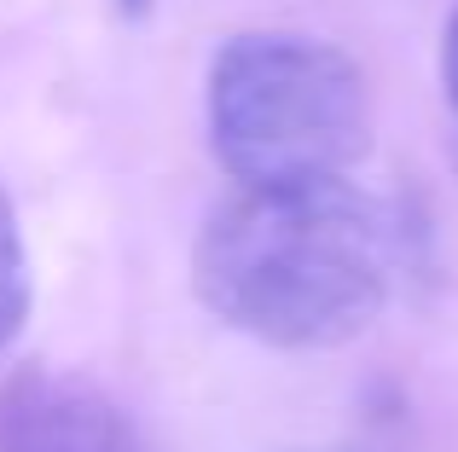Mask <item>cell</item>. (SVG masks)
<instances>
[{
  "label": "cell",
  "instance_id": "6da1fadb",
  "mask_svg": "<svg viewBox=\"0 0 458 452\" xmlns=\"http://www.w3.org/2000/svg\"><path fill=\"white\" fill-rule=\"evenodd\" d=\"M191 290L267 348H343L394 290V221L348 180L238 192L191 244Z\"/></svg>",
  "mask_w": 458,
  "mask_h": 452
},
{
  "label": "cell",
  "instance_id": "7a4b0ae2",
  "mask_svg": "<svg viewBox=\"0 0 458 452\" xmlns=\"http://www.w3.org/2000/svg\"><path fill=\"white\" fill-rule=\"evenodd\" d=\"M371 146V88L343 46L250 29L209 64V151L238 192L348 180Z\"/></svg>",
  "mask_w": 458,
  "mask_h": 452
},
{
  "label": "cell",
  "instance_id": "3957f363",
  "mask_svg": "<svg viewBox=\"0 0 458 452\" xmlns=\"http://www.w3.org/2000/svg\"><path fill=\"white\" fill-rule=\"evenodd\" d=\"M0 452H151L140 423L99 383L18 365L0 383Z\"/></svg>",
  "mask_w": 458,
  "mask_h": 452
},
{
  "label": "cell",
  "instance_id": "277c9868",
  "mask_svg": "<svg viewBox=\"0 0 458 452\" xmlns=\"http://www.w3.org/2000/svg\"><path fill=\"white\" fill-rule=\"evenodd\" d=\"M23 319H30V249H23L18 209L0 186V354L18 342Z\"/></svg>",
  "mask_w": 458,
  "mask_h": 452
},
{
  "label": "cell",
  "instance_id": "5b68a950",
  "mask_svg": "<svg viewBox=\"0 0 458 452\" xmlns=\"http://www.w3.org/2000/svg\"><path fill=\"white\" fill-rule=\"evenodd\" d=\"M441 88H447V111L458 122V12L447 18V35H441Z\"/></svg>",
  "mask_w": 458,
  "mask_h": 452
},
{
  "label": "cell",
  "instance_id": "8992f818",
  "mask_svg": "<svg viewBox=\"0 0 458 452\" xmlns=\"http://www.w3.org/2000/svg\"><path fill=\"white\" fill-rule=\"evenodd\" d=\"M116 6H123L128 18H146V12H151V0H116Z\"/></svg>",
  "mask_w": 458,
  "mask_h": 452
}]
</instances>
